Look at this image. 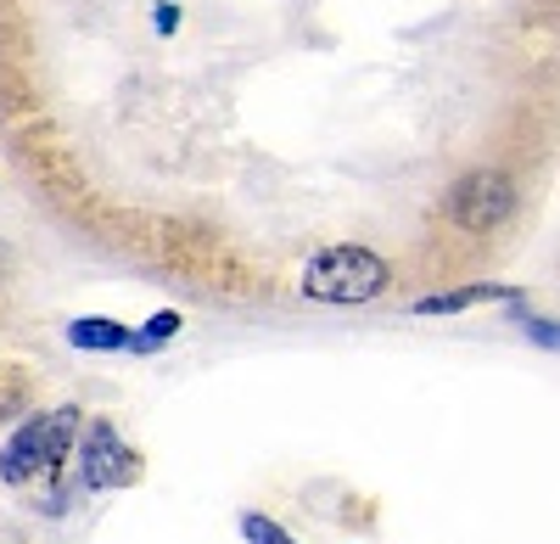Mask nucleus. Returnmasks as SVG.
Returning <instances> with one entry per match:
<instances>
[{"instance_id":"obj_7","label":"nucleus","mask_w":560,"mask_h":544,"mask_svg":"<svg viewBox=\"0 0 560 544\" xmlns=\"http://www.w3.org/2000/svg\"><path fill=\"white\" fill-rule=\"evenodd\" d=\"M516 326L527 332V343H538V348H560V321H544V314H527V309L516 303Z\"/></svg>"},{"instance_id":"obj_8","label":"nucleus","mask_w":560,"mask_h":544,"mask_svg":"<svg viewBox=\"0 0 560 544\" xmlns=\"http://www.w3.org/2000/svg\"><path fill=\"white\" fill-rule=\"evenodd\" d=\"M242 533H247V544H298L287 528H275L269 517H258V511H247L242 517Z\"/></svg>"},{"instance_id":"obj_9","label":"nucleus","mask_w":560,"mask_h":544,"mask_svg":"<svg viewBox=\"0 0 560 544\" xmlns=\"http://www.w3.org/2000/svg\"><path fill=\"white\" fill-rule=\"evenodd\" d=\"M179 332V314L168 309V314H152V321H147V332H140V354H147V348H158L163 337H174Z\"/></svg>"},{"instance_id":"obj_1","label":"nucleus","mask_w":560,"mask_h":544,"mask_svg":"<svg viewBox=\"0 0 560 544\" xmlns=\"http://www.w3.org/2000/svg\"><path fill=\"white\" fill-rule=\"evenodd\" d=\"M303 298L308 303H337V309H359V303H376L393 287V264L364 247V242H337V247H319L303 264Z\"/></svg>"},{"instance_id":"obj_6","label":"nucleus","mask_w":560,"mask_h":544,"mask_svg":"<svg viewBox=\"0 0 560 544\" xmlns=\"http://www.w3.org/2000/svg\"><path fill=\"white\" fill-rule=\"evenodd\" d=\"M68 343L73 348H96V354H118V348H135L140 354V337L118 321H73L68 326Z\"/></svg>"},{"instance_id":"obj_5","label":"nucleus","mask_w":560,"mask_h":544,"mask_svg":"<svg viewBox=\"0 0 560 544\" xmlns=\"http://www.w3.org/2000/svg\"><path fill=\"white\" fill-rule=\"evenodd\" d=\"M471 303H522V287H499V281H477V287H454V292H432L420 298L415 314H459Z\"/></svg>"},{"instance_id":"obj_2","label":"nucleus","mask_w":560,"mask_h":544,"mask_svg":"<svg viewBox=\"0 0 560 544\" xmlns=\"http://www.w3.org/2000/svg\"><path fill=\"white\" fill-rule=\"evenodd\" d=\"M79 427H84V421H79L73 404H62V410H45V416L23 421V427L7 438V449H0V477H7L12 488L51 477V472L68 461V449L79 443Z\"/></svg>"},{"instance_id":"obj_4","label":"nucleus","mask_w":560,"mask_h":544,"mask_svg":"<svg viewBox=\"0 0 560 544\" xmlns=\"http://www.w3.org/2000/svg\"><path fill=\"white\" fill-rule=\"evenodd\" d=\"M135 472H140V461H135V449L113 432V421H90L84 443H79V483L90 494H107V488L135 483Z\"/></svg>"},{"instance_id":"obj_10","label":"nucleus","mask_w":560,"mask_h":544,"mask_svg":"<svg viewBox=\"0 0 560 544\" xmlns=\"http://www.w3.org/2000/svg\"><path fill=\"white\" fill-rule=\"evenodd\" d=\"M158 28H163V34L179 28V12H174V7H158Z\"/></svg>"},{"instance_id":"obj_3","label":"nucleus","mask_w":560,"mask_h":544,"mask_svg":"<svg viewBox=\"0 0 560 544\" xmlns=\"http://www.w3.org/2000/svg\"><path fill=\"white\" fill-rule=\"evenodd\" d=\"M516 213V180L504 169H465L448 186V219L465 236H493Z\"/></svg>"}]
</instances>
